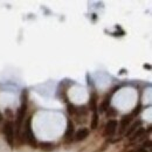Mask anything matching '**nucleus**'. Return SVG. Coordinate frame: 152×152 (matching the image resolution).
Wrapping results in <instances>:
<instances>
[{
    "label": "nucleus",
    "instance_id": "2",
    "mask_svg": "<svg viewBox=\"0 0 152 152\" xmlns=\"http://www.w3.org/2000/svg\"><path fill=\"white\" fill-rule=\"evenodd\" d=\"M31 123H32L31 117L23 123V138H25V141L27 142V144H29L32 147H36L37 143H36V139L34 137V133L32 131Z\"/></svg>",
    "mask_w": 152,
    "mask_h": 152
},
{
    "label": "nucleus",
    "instance_id": "11",
    "mask_svg": "<svg viewBox=\"0 0 152 152\" xmlns=\"http://www.w3.org/2000/svg\"><path fill=\"white\" fill-rule=\"evenodd\" d=\"M97 124H98V115H97V112H94V116H93V121H91L90 128H91V129H96V128H97Z\"/></svg>",
    "mask_w": 152,
    "mask_h": 152
},
{
    "label": "nucleus",
    "instance_id": "3",
    "mask_svg": "<svg viewBox=\"0 0 152 152\" xmlns=\"http://www.w3.org/2000/svg\"><path fill=\"white\" fill-rule=\"evenodd\" d=\"M4 136L5 141L8 143L9 146H13V141H14V125L12 122L7 121L4 124Z\"/></svg>",
    "mask_w": 152,
    "mask_h": 152
},
{
    "label": "nucleus",
    "instance_id": "12",
    "mask_svg": "<svg viewBox=\"0 0 152 152\" xmlns=\"http://www.w3.org/2000/svg\"><path fill=\"white\" fill-rule=\"evenodd\" d=\"M41 147H42V150H45V151H50V150L54 149V145H53L52 143H42V144H41Z\"/></svg>",
    "mask_w": 152,
    "mask_h": 152
},
{
    "label": "nucleus",
    "instance_id": "9",
    "mask_svg": "<svg viewBox=\"0 0 152 152\" xmlns=\"http://www.w3.org/2000/svg\"><path fill=\"white\" fill-rule=\"evenodd\" d=\"M144 132H145V130H144V129L139 128V129H137V130L132 133V137H131L130 139H131V141H133V139H137V138L141 137V136H142V133H144Z\"/></svg>",
    "mask_w": 152,
    "mask_h": 152
},
{
    "label": "nucleus",
    "instance_id": "8",
    "mask_svg": "<svg viewBox=\"0 0 152 152\" xmlns=\"http://www.w3.org/2000/svg\"><path fill=\"white\" fill-rule=\"evenodd\" d=\"M73 133H74V126H73V123L69 122L68 123V128H67V132H66L67 141H70V138L73 137Z\"/></svg>",
    "mask_w": 152,
    "mask_h": 152
},
{
    "label": "nucleus",
    "instance_id": "6",
    "mask_svg": "<svg viewBox=\"0 0 152 152\" xmlns=\"http://www.w3.org/2000/svg\"><path fill=\"white\" fill-rule=\"evenodd\" d=\"M131 119H132V116H131V115L124 116V117L122 118V121H121V129H119L121 132H124V130L126 129V126L129 125V123L131 122Z\"/></svg>",
    "mask_w": 152,
    "mask_h": 152
},
{
    "label": "nucleus",
    "instance_id": "10",
    "mask_svg": "<svg viewBox=\"0 0 152 152\" xmlns=\"http://www.w3.org/2000/svg\"><path fill=\"white\" fill-rule=\"evenodd\" d=\"M109 103H110V96H107L105 99L103 101V103L101 104V111H104V110L109 109Z\"/></svg>",
    "mask_w": 152,
    "mask_h": 152
},
{
    "label": "nucleus",
    "instance_id": "1",
    "mask_svg": "<svg viewBox=\"0 0 152 152\" xmlns=\"http://www.w3.org/2000/svg\"><path fill=\"white\" fill-rule=\"evenodd\" d=\"M26 110H27V91H22L21 105L18 110V115H17V131H18V133L20 132L22 123L25 122V113H26Z\"/></svg>",
    "mask_w": 152,
    "mask_h": 152
},
{
    "label": "nucleus",
    "instance_id": "14",
    "mask_svg": "<svg viewBox=\"0 0 152 152\" xmlns=\"http://www.w3.org/2000/svg\"><path fill=\"white\" fill-rule=\"evenodd\" d=\"M68 111H69V113H71V115H74V113L77 111L75 109V107L73 105V104H68Z\"/></svg>",
    "mask_w": 152,
    "mask_h": 152
},
{
    "label": "nucleus",
    "instance_id": "13",
    "mask_svg": "<svg viewBox=\"0 0 152 152\" xmlns=\"http://www.w3.org/2000/svg\"><path fill=\"white\" fill-rule=\"evenodd\" d=\"M90 109H91L94 112H96V111H95V110H96V95H93L91 98H90Z\"/></svg>",
    "mask_w": 152,
    "mask_h": 152
},
{
    "label": "nucleus",
    "instance_id": "4",
    "mask_svg": "<svg viewBox=\"0 0 152 152\" xmlns=\"http://www.w3.org/2000/svg\"><path fill=\"white\" fill-rule=\"evenodd\" d=\"M117 126H118L117 121H115V119H110V121L107 123V125H105L104 135L108 136V137H112L113 135H115V132H116Z\"/></svg>",
    "mask_w": 152,
    "mask_h": 152
},
{
    "label": "nucleus",
    "instance_id": "15",
    "mask_svg": "<svg viewBox=\"0 0 152 152\" xmlns=\"http://www.w3.org/2000/svg\"><path fill=\"white\" fill-rule=\"evenodd\" d=\"M1 119H3V116H1V113H0V122H1Z\"/></svg>",
    "mask_w": 152,
    "mask_h": 152
},
{
    "label": "nucleus",
    "instance_id": "7",
    "mask_svg": "<svg viewBox=\"0 0 152 152\" xmlns=\"http://www.w3.org/2000/svg\"><path fill=\"white\" fill-rule=\"evenodd\" d=\"M141 125H142V122H141V121H138V122L133 123V124H132V125L130 126L129 131L126 132V136H129V135H132V132H133V131H136L137 129H139V128H141Z\"/></svg>",
    "mask_w": 152,
    "mask_h": 152
},
{
    "label": "nucleus",
    "instance_id": "5",
    "mask_svg": "<svg viewBox=\"0 0 152 152\" xmlns=\"http://www.w3.org/2000/svg\"><path fill=\"white\" fill-rule=\"evenodd\" d=\"M88 136H89V129H87V128H81L77 132H76L75 139H76L77 142H80V141H83V139H85Z\"/></svg>",
    "mask_w": 152,
    "mask_h": 152
}]
</instances>
